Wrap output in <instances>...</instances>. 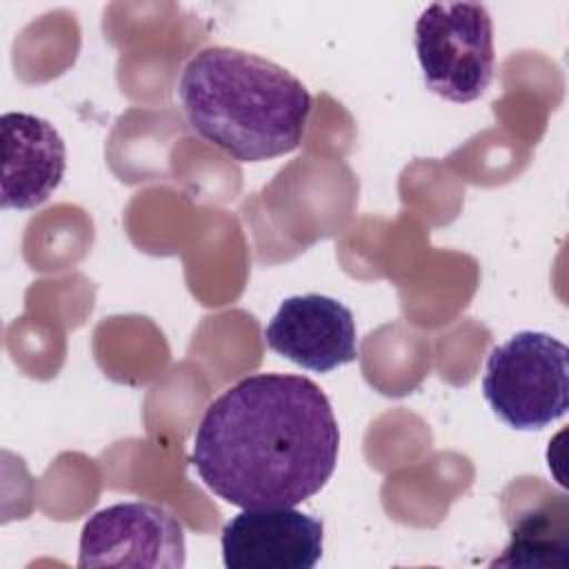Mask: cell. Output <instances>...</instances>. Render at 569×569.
<instances>
[{"mask_svg": "<svg viewBox=\"0 0 569 569\" xmlns=\"http://www.w3.org/2000/svg\"><path fill=\"white\" fill-rule=\"evenodd\" d=\"M184 531L167 509L131 500L96 511L82 527L78 567H184Z\"/></svg>", "mask_w": 569, "mask_h": 569, "instance_id": "cell-5", "label": "cell"}, {"mask_svg": "<svg viewBox=\"0 0 569 569\" xmlns=\"http://www.w3.org/2000/svg\"><path fill=\"white\" fill-rule=\"evenodd\" d=\"M178 98L191 129L240 162L298 149L311 113V96L291 71L233 47L198 51L180 73Z\"/></svg>", "mask_w": 569, "mask_h": 569, "instance_id": "cell-2", "label": "cell"}, {"mask_svg": "<svg viewBox=\"0 0 569 569\" xmlns=\"http://www.w3.org/2000/svg\"><path fill=\"white\" fill-rule=\"evenodd\" d=\"M569 351L542 331H518L491 349L482 396L493 413L518 431H538L569 407Z\"/></svg>", "mask_w": 569, "mask_h": 569, "instance_id": "cell-3", "label": "cell"}, {"mask_svg": "<svg viewBox=\"0 0 569 569\" xmlns=\"http://www.w3.org/2000/svg\"><path fill=\"white\" fill-rule=\"evenodd\" d=\"M322 520L293 507L242 509L220 536L229 569H311L322 558Z\"/></svg>", "mask_w": 569, "mask_h": 569, "instance_id": "cell-6", "label": "cell"}, {"mask_svg": "<svg viewBox=\"0 0 569 569\" xmlns=\"http://www.w3.org/2000/svg\"><path fill=\"white\" fill-rule=\"evenodd\" d=\"M264 342L271 351L316 373H329L358 356L351 309L320 293L287 298L264 327Z\"/></svg>", "mask_w": 569, "mask_h": 569, "instance_id": "cell-7", "label": "cell"}, {"mask_svg": "<svg viewBox=\"0 0 569 569\" xmlns=\"http://www.w3.org/2000/svg\"><path fill=\"white\" fill-rule=\"evenodd\" d=\"M2 131V209H33L60 184L67 149L51 122L24 111H7Z\"/></svg>", "mask_w": 569, "mask_h": 569, "instance_id": "cell-8", "label": "cell"}, {"mask_svg": "<svg viewBox=\"0 0 569 569\" xmlns=\"http://www.w3.org/2000/svg\"><path fill=\"white\" fill-rule=\"evenodd\" d=\"M338 451L331 402L313 380L253 373L204 409L189 462L229 505L296 507L327 485Z\"/></svg>", "mask_w": 569, "mask_h": 569, "instance_id": "cell-1", "label": "cell"}, {"mask_svg": "<svg viewBox=\"0 0 569 569\" xmlns=\"http://www.w3.org/2000/svg\"><path fill=\"white\" fill-rule=\"evenodd\" d=\"M427 87L451 102L478 100L493 80V22L480 2H431L413 27Z\"/></svg>", "mask_w": 569, "mask_h": 569, "instance_id": "cell-4", "label": "cell"}]
</instances>
